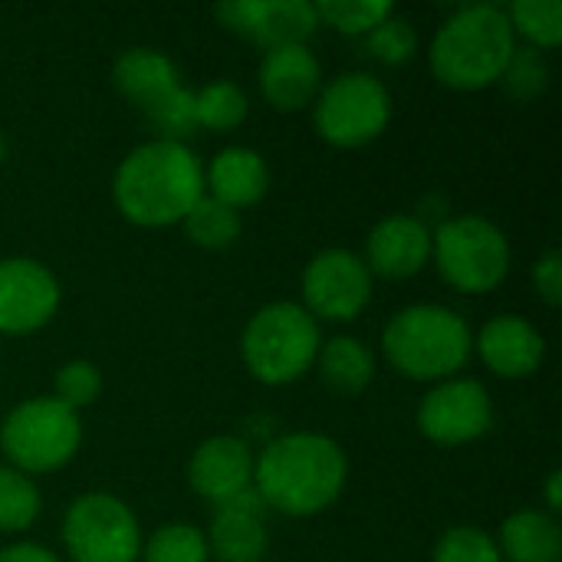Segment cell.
I'll use <instances>...</instances> for the list:
<instances>
[{"mask_svg":"<svg viewBox=\"0 0 562 562\" xmlns=\"http://www.w3.org/2000/svg\"><path fill=\"white\" fill-rule=\"evenodd\" d=\"M346 451L319 431H293L267 441L254 461V491L283 517H316L346 487Z\"/></svg>","mask_w":562,"mask_h":562,"instance_id":"6da1fadb","label":"cell"},{"mask_svg":"<svg viewBox=\"0 0 562 562\" xmlns=\"http://www.w3.org/2000/svg\"><path fill=\"white\" fill-rule=\"evenodd\" d=\"M112 198L122 217L138 227L181 224L204 198V168L188 145L151 138L122 158Z\"/></svg>","mask_w":562,"mask_h":562,"instance_id":"7a4b0ae2","label":"cell"},{"mask_svg":"<svg viewBox=\"0 0 562 562\" xmlns=\"http://www.w3.org/2000/svg\"><path fill=\"white\" fill-rule=\"evenodd\" d=\"M517 33L510 16L497 3H471L448 16L431 40V72L448 89L474 92L501 82Z\"/></svg>","mask_w":562,"mask_h":562,"instance_id":"3957f363","label":"cell"},{"mask_svg":"<svg viewBox=\"0 0 562 562\" xmlns=\"http://www.w3.org/2000/svg\"><path fill=\"white\" fill-rule=\"evenodd\" d=\"M471 349L474 336L464 316L438 303L398 310L382 333V352L389 366L415 382L454 379L468 366Z\"/></svg>","mask_w":562,"mask_h":562,"instance_id":"277c9868","label":"cell"},{"mask_svg":"<svg viewBox=\"0 0 562 562\" xmlns=\"http://www.w3.org/2000/svg\"><path fill=\"white\" fill-rule=\"evenodd\" d=\"M319 323L290 300L260 306L240 336L247 372L263 385H290L306 375L319 356Z\"/></svg>","mask_w":562,"mask_h":562,"instance_id":"5b68a950","label":"cell"},{"mask_svg":"<svg viewBox=\"0 0 562 562\" xmlns=\"http://www.w3.org/2000/svg\"><path fill=\"white\" fill-rule=\"evenodd\" d=\"M431 257L438 273L461 293H491L510 273V240L481 214L441 221L431 234Z\"/></svg>","mask_w":562,"mask_h":562,"instance_id":"8992f818","label":"cell"},{"mask_svg":"<svg viewBox=\"0 0 562 562\" xmlns=\"http://www.w3.org/2000/svg\"><path fill=\"white\" fill-rule=\"evenodd\" d=\"M82 445L79 412L56 398H30L16 405L0 425V448L13 471L49 474L66 468Z\"/></svg>","mask_w":562,"mask_h":562,"instance_id":"52a82bcc","label":"cell"},{"mask_svg":"<svg viewBox=\"0 0 562 562\" xmlns=\"http://www.w3.org/2000/svg\"><path fill=\"white\" fill-rule=\"evenodd\" d=\"M392 122V95L369 72H342L319 89L313 102V125L319 138L336 148H362L375 142Z\"/></svg>","mask_w":562,"mask_h":562,"instance_id":"ba28073f","label":"cell"},{"mask_svg":"<svg viewBox=\"0 0 562 562\" xmlns=\"http://www.w3.org/2000/svg\"><path fill=\"white\" fill-rule=\"evenodd\" d=\"M63 547L72 562H138L142 530L125 501L92 491L69 504L63 517Z\"/></svg>","mask_w":562,"mask_h":562,"instance_id":"9c48e42d","label":"cell"},{"mask_svg":"<svg viewBox=\"0 0 562 562\" xmlns=\"http://www.w3.org/2000/svg\"><path fill=\"white\" fill-rule=\"evenodd\" d=\"M372 300V273L352 250H319L303 270V310L319 323H349Z\"/></svg>","mask_w":562,"mask_h":562,"instance_id":"30bf717a","label":"cell"},{"mask_svg":"<svg viewBox=\"0 0 562 562\" xmlns=\"http://www.w3.org/2000/svg\"><path fill=\"white\" fill-rule=\"evenodd\" d=\"M494 425V402L477 379H445L418 405V431L438 448H461L484 438Z\"/></svg>","mask_w":562,"mask_h":562,"instance_id":"8fae6325","label":"cell"},{"mask_svg":"<svg viewBox=\"0 0 562 562\" xmlns=\"http://www.w3.org/2000/svg\"><path fill=\"white\" fill-rule=\"evenodd\" d=\"M63 290L49 267L30 257L0 260V333L30 336L59 310Z\"/></svg>","mask_w":562,"mask_h":562,"instance_id":"7c38bea8","label":"cell"},{"mask_svg":"<svg viewBox=\"0 0 562 562\" xmlns=\"http://www.w3.org/2000/svg\"><path fill=\"white\" fill-rule=\"evenodd\" d=\"M214 16L231 33L257 43L267 53L283 46H306V40L319 26L310 0H237L221 3Z\"/></svg>","mask_w":562,"mask_h":562,"instance_id":"4fadbf2b","label":"cell"},{"mask_svg":"<svg viewBox=\"0 0 562 562\" xmlns=\"http://www.w3.org/2000/svg\"><path fill=\"white\" fill-rule=\"evenodd\" d=\"M188 484L198 497L221 507L254 487V454L237 435H214L201 441L188 461Z\"/></svg>","mask_w":562,"mask_h":562,"instance_id":"5bb4252c","label":"cell"},{"mask_svg":"<svg viewBox=\"0 0 562 562\" xmlns=\"http://www.w3.org/2000/svg\"><path fill=\"white\" fill-rule=\"evenodd\" d=\"M431 260V227L412 214L379 221L366 240V267L385 280H408Z\"/></svg>","mask_w":562,"mask_h":562,"instance_id":"9a60e30c","label":"cell"},{"mask_svg":"<svg viewBox=\"0 0 562 562\" xmlns=\"http://www.w3.org/2000/svg\"><path fill=\"white\" fill-rule=\"evenodd\" d=\"M267 504L250 487L240 497L221 504L211 517V530L204 533L207 553L221 562H260L267 557L270 533H267Z\"/></svg>","mask_w":562,"mask_h":562,"instance_id":"2e32d148","label":"cell"},{"mask_svg":"<svg viewBox=\"0 0 562 562\" xmlns=\"http://www.w3.org/2000/svg\"><path fill=\"white\" fill-rule=\"evenodd\" d=\"M484 366L501 379H527L543 366L547 342L543 333L524 316H494L474 339Z\"/></svg>","mask_w":562,"mask_h":562,"instance_id":"e0dca14e","label":"cell"},{"mask_svg":"<svg viewBox=\"0 0 562 562\" xmlns=\"http://www.w3.org/2000/svg\"><path fill=\"white\" fill-rule=\"evenodd\" d=\"M323 89V69L319 59L310 53V46H283L263 53L260 63V92L263 99L280 112H296L316 102Z\"/></svg>","mask_w":562,"mask_h":562,"instance_id":"ac0fdd59","label":"cell"},{"mask_svg":"<svg viewBox=\"0 0 562 562\" xmlns=\"http://www.w3.org/2000/svg\"><path fill=\"white\" fill-rule=\"evenodd\" d=\"M267 191H270V168L260 151L231 145L211 158L207 175H204L207 198H214L234 211H244V207L260 204Z\"/></svg>","mask_w":562,"mask_h":562,"instance_id":"d6986e66","label":"cell"},{"mask_svg":"<svg viewBox=\"0 0 562 562\" xmlns=\"http://www.w3.org/2000/svg\"><path fill=\"white\" fill-rule=\"evenodd\" d=\"M112 82L142 112H148L165 95H171L175 89H181L178 66L161 49H151V46H132V49H125L115 59V66H112Z\"/></svg>","mask_w":562,"mask_h":562,"instance_id":"ffe728a7","label":"cell"},{"mask_svg":"<svg viewBox=\"0 0 562 562\" xmlns=\"http://www.w3.org/2000/svg\"><path fill=\"white\" fill-rule=\"evenodd\" d=\"M497 550L504 562H560V520L547 510H517L514 517L504 520Z\"/></svg>","mask_w":562,"mask_h":562,"instance_id":"44dd1931","label":"cell"},{"mask_svg":"<svg viewBox=\"0 0 562 562\" xmlns=\"http://www.w3.org/2000/svg\"><path fill=\"white\" fill-rule=\"evenodd\" d=\"M319 369V379L329 392L342 398H356L372 385L375 375V356L372 349L356 336H336L319 346V356L313 362Z\"/></svg>","mask_w":562,"mask_h":562,"instance_id":"7402d4cb","label":"cell"},{"mask_svg":"<svg viewBox=\"0 0 562 562\" xmlns=\"http://www.w3.org/2000/svg\"><path fill=\"white\" fill-rule=\"evenodd\" d=\"M181 224H184L188 240L204 247V250H227L231 244H237V237L244 231L240 211H234V207H227L207 194L184 214Z\"/></svg>","mask_w":562,"mask_h":562,"instance_id":"603a6c76","label":"cell"},{"mask_svg":"<svg viewBox=\"0 0 562 562\" xmlns=\"http://www.w3.org/2000/svg\"><path fill=\"white\" fill-rule=\"evenodd\" d=\"M194 112H198V128L231 132L247 119L250 102L237 82L217 79V82H207L201 92H194Z\"/></svg>","mask_w":562,"mask_h":562,"instance_id":"cb8c5ba5","label":"cell"},{"mask_svg":"<svg viewBox=\"0 0 562 562\" xmlns=\"http://www.w3.org/2000/svg\"><path fill=\"white\" fill-rule=\"evenodd\" d=\"M514 33L527 40L530 49H557L562 43V3L560 0H514L504 7Z\"/></svg>","mask_w":562,"mask_h":562,"instance_id":"d4e9b609","label":"cell"},{"mask_svg":"<svg viewBox=\"0 0 562 562\" xmlns=\"http://www.w3.org/2000/svg\"><path fill=\"white\" fill-rule=\"evenodd\" d=\"M313 10L316 23H326L346 36H366L395 13L389 0H319L313 3Z\"/></svg>","mask_w":562,"mask_h":562,"instance_id":"484cf974","label":"cell"},{"mask_svg":"<svg viewBox=\"0 0 562 562\" xmlns=\"http://www.w3.org/2000/svg\"><path fill=\"white\" fill-rule=\"evenodd\" d=\"M40 517V491L36 484L13 471L0 468V533H23Z\"/></svg>","mask_w":562,"mask_h":562,"instance_id":"4316f807","label":"cell"},{"mask_svg":"<svg viewBox=\"0 0 562 562\" xmlns=\"http://www.w3.org/2000/svg\"><path fill=\"white\" fill-rule=\"evenodd\" d=\"M145 562H207V540L198 527L191 524H165L158 527L145 550H142Z\"/></svg>","mask_w":562,"mask_h":562,"instance_id":"83f0119b","label":"cell"},{"mask_svg":"<svg viewBox=\"0 0 562 562\" xmlns=\"http://www.w3.org/2000/svg\"><path fill=\"white\" fill-rule=\"evenodd\" d=\"M145 119H148V125L158 132L161 142H181V145H184V138L194 135V128H198L194 92L184 89V86L175 89V92L165 95L158 105H151V109L145 112Z\"/></svg>","mask_w":562,"mask_h":562,"instance_id":"f1b7e54d","label":"cell"},{"mask_svg":"<svg viewBox=\"0 0 562 562\" xmlns=\"http://www.w3.org/2000/svg\"><path fill=\"white\" fill-rule=\"evenodd\" d=\"M431 562H504L497 540L477 527H451L438 537Z\"/></svg>","mask_w":562,"mask_h":562,"instance_id":"f546056e","label":"cell"},{"mask_svg":"<svg viewBox=\"0 0 562 562\" xmlns=\"http://www.w3.org/2000/svg\"><path fill=\"white\" fill-rule=\"evenodd\" d=\"M507 95L520 99V102H530V99H540L550 86V66L543 59L540 49H530V46H517L504 76H501Z\"/></svg>","mask_w":562,"mask_h":562,"instance_id":"4dcf8cb0","label":"cell"},{"mask_svg":"<svg viewBox=\"0 0 562 562\" xmlns=\"http://www.w3.org/2000/svg\"><path fill=\"white\" fill-rule=\"evenodd\" d=\"M366 49L385 66H402L418 53V33L405 16L392 13L372 33H366Z\"/></svg>","mask_w":562,"mask_h":562,"instance_id":"1f68e13d","label":"cell"},{"mask_svg":"<svg viewBox=\"0 0 562 562\" xmlns=\"http://www.w3.org/2000/svg\"><path fill=\"white\" fill-rule=\"evenodd\" d=\"M102 395V372L95 369V362L89 359H72L66 362L56 379H53V398L63 402L66 408L79 412L86 405H92Z\"/></svg>","mask_w":562,"mask_h":562,"instance_id":"d6a6232c","label":"cell"},{"mask_svg":"<svg viewBox=\"0 0 562 562\" xmlns=\"http://www.w3.org/2000/svg\"><path fill=\"white\" fill-rule=\"evenodd\" d=\"M533 286H537V296L547 303V306H560L562 303V254L560 250H547L537 267H533Z\"/></svg>","mask_w":562,"mask_h":562,"instance_id":"836d02e7","label":"cell"},{"mask_svg":"<svg viewBox=\"0 0 562 562\" xmlns=\"http://www.w3.org/2000/svg\"><path fill=\"white\" fill-rule=\"evenodd\" d=\"M0 562H63L56 553H49L46 547L36 543H13L0 550Z\"/></svg>","mask_w":562,"mask_h":562,"instance_id":"e575fe53","label":"cell"},{"mask_svg":"<svg viewBox=\"0 0 562 562\" xmlns=\"http://www.w3.org/2000/svg\"><path fill=\"white\" fill-rule=\"evenodd\" d=\"M562 474L560 471H553L550 474V481H547V514H560V507H562Z\"/></svg>","mask_w":562,"mask_h":562,"instance_id":"d590c367","label":"cell"},{"mask_svg":"<svg viewBox=\"0 0 562 562\" xmlns=\"http://www.w3.org/2000/svg\"><path fill=\"white\" fill-rule=\"evenodd\" d=\"M0 158H3V145H0Z\"/></svg>","mask_w":562,"mask_h":562,"instance_id":"8d00e7d4","label":"cell"}]
</instances>
